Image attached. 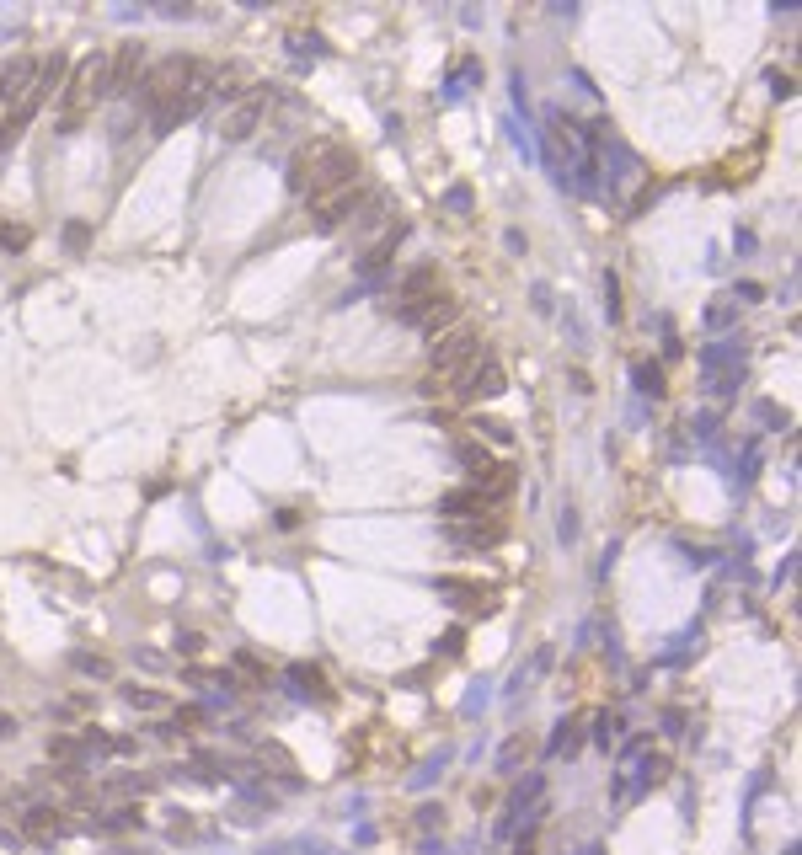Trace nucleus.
<instances>
[{
	"label": "nucleus",
	"instance_id": "f257e3e1",
	"mask_svg": "<svg viewBox=\"0 0 802 855\" xmlns=\"http://www.w3.org/2000/svg\"><path fill=\"white\" fill-rule=\"evenodd\" d=\"M348 182H359V155H353L343 139H311V145H300L295 161H289V188H295L305 204L348 188Z\"/></svg>",
	"mask_w": 802,
	"mask_h": 855
},
{
	"label": "nucleus",
	"instance_id": "f03ea898",
	"mask_svg": "<svg viewBox=\"0 0 802 855\" xmlns=\"http://www.w3.org/2000/svg\"><path fill=\"white\" fill-rule=\"evenodd\" d=\"M476 359H482V332H476V326H466V321H455L450 332L434 337V348H428V380H423V391H428V396L450 391V385L466 375Z\"/></svg>",
	"mask_w": 802,
	"mask_h": 855
},
{
	"label": "nucleus",
	"instance_id": "7ed1b4c3",
	"mask_svg": "<svg viewBox=\"0 0 802 855\" xmlns=\"http://www.w3.org/2000/svg\"><path fill=\"white\" fill-rule=\"evenodd\" d=\"M107 97V54H81L65 75V102H59V134H75L81 118Z\"/></svg>",
	"mask_w": 802,
	"mask_h": 855
},
{
	"label": "nucleus",
	"instance_id": "20e7f679",
	"mask_svg": "<svg viewBox=\"0 0 802 855\" xmlns=\"http://www.w3.org/2000/svg\"><path fill=\"white\" fill-rule=\"evenodd\" d=\"M198 59H188V54H166V59H156L145 75H140V102H145V113L150 118H161L166 107H177L182 97H188V86L198 81Z\"/></svg>",
	"mask_w": 802,
	"mask_h": 855
},
{
	"label": "nucleus",
	"instance_id": "39448f33",
	"mask_svg": "<svg viewBox=\"0 0 802 855\" xmlns=\"http://www.w3.org/2000/svg\"><path fill=\"white\" fill-rule=\"evenodd\" d=\"M396 321H407V326H418L423 337H444L450 326L460 321V300L455 294H428V300H418V305H401V310H391Z\"/></svg>",
	"mask_w": 802,
	"mask_h": 855
},
{
	"label": "nucleus",
	"instance_id": "423d86ee",
	"mask_svg": "<svg viewBox=\"0 0 802 855\" xmlns=\"http://www.w3.org/2000/svg\"><path fill=\"white\" fill-rule=\"evenodd\" d=\"M450 391H455V401L476 407V401L503 396V391H508V375H503V364H498V359H487V353H482V359H476V364L466 369V375H460V380L450 385Z\"/></svg>",
	"mask_w": 802,
	"mask_h": 855
},
{
	"label": "nucleus",
	"instance_id": "0eeeda50",
	"mask_svg": "<svg viewBox=\"0 0 802 855\" xmlns=\"http://www.w3.org/2000/svg\"><path fill=\"white\" fill-rule=\"evenodd\" d=\"M359 209H364V188H359V182H348V188L316 198V204H311V225L321 230V236H332V230H343Z\"/></svg>",
	"mask_w": 802,
	"mask_h": 855
},
{
	"label": "nucleus",
	"instance_id": "6e6552de",
	"mask_svg": "<svg viewBox=\"0 0 802 855\" xmlns=\"http://www.w3.org/2000/svg\"><path fill=\"white\" fill-rule=\"evenodd\" d=\"M262 113H268V97H262V91H241V97L225 107V118H220V139H230V145L252 139L257 123H262Z\"/></svg>",
	"mask_w": 802,
	"mask_h": 855
},
{
	"label": "nucleus",
	"instance_id": "1a4fd4ad",
	"mask_svg": "<svg viewBox=\"0 0 802 855\" xmlns=\"http://www.w3.org/2000/svg\"><path fill=\"white\" fill-rule=\"evenodd\" d=\"M140 86V43H118L107 54V97H134Z\"/></svg>",
	"mask_w": 802,
	"mask_h": 855
},
{
	"label": "nucleus",
	"instance_id": "9d476101",
	"mask_svg": "<svg viewBox=\"0 0 802 855\" xmlns=\"http://www.w3.org/2000/svg\"><path fill=\"white\" fill-rule=\"evenodd\" d=\"M455 460L466 465V476H471V487H476V492H487L492 481L503 476V465L487 455V444H482V439H460V444H455Z\"/></svg>",
	"mask_w": 802,
	"mask_h": 855
},
{
	"label": "nucleus",
	"instance_id": "9b49d317",
	"mask_svg": "<svg viewBox=\"0 0 802 855\" xmlns=\"http://www.w3.org/2000/svg\"><path fill=\"white\" fill-rule=\"evenodd\" d=\"M33 81H38V59H27V54L6 59V65H0V113H6L11 102H22L27 91H33Z\"/></svg>",
	"mask_w": 802,
	"mask_h": 855
},
{
	"label": "nucleus",
	"instance_id": "f8f14e48",
	"mask_svg": "<svg viewBox=\"0 0 802 855\" xmlns=\"http://www.w3.org/2000/svg\"><path fill=\"white\" fill-rule=\"evenodd\" d=\"M434 588H439V599L466 604V610H492V599H498V588L476 583V578H434Z\"/></svg>",
	"mask_w": 802,
	"mask_h": 855
},
{
	"label": "nucleus",
	"instance_id": "ddd939ff",
	"mask_svg": "<svg viewBox=\"0 0 802 855\" xmlns=\"http://www.w3.org/2000/svg\"><path fill=\"white\" fill-rule=\"evenodd\" d=\"M492 513V503L476 487H455V492H444L439 497V519L444 524H466V519H487Z\"/></svg>",
	"mask_w": 802,
	"mask_h": 855
},
{
	"label": "nucleus",
	"instance_id": "4468645a",
	"mask_svg": "<svg viewBox=\"0 0 802 855\" xmlns=\"http://www.w3.org/2000/svg\"><path fill=\"white\" fill-rule=\"evenodd\" d=\"M503 535H508L503 519H466V524H450V540H455V546H471V551L503 546Z\"/></svg>",
	"mask_w": 802,
	"mask_h": 855
},
{
	"label": "nucleus",
	"instance_id": "2eb2a0df",
	"mask_svg": "<svg viewBox=\"0 0 802 855\" xmlns=\"http://www.w3.org/2000/svg\"><path fill=\"white\" fill-rule=\"evenodd\" d=\"M428 294H439V268H434V262H418V268H412V273L396 284V305H391V310L418 305V300H428Z\"/></svg>",
	"mask_w": 802,
	"mask_h": 855
},
{
	"label": "nucleus",
	"instance_id": "dca6fc26",
	"mask_svg": "<svg viewBox=\"0 0 802 855\" xmlns=\"http://www.w3.org/2000/svg\"><path fill=\"white\" fill-rule=\"evenodd\" d=\"M401 236H407V225H391V230H385V236L375 241V246H369V252H364V273H380L385 268V262H391V252H396V246H401Z\"/></svg>",
	"mask_w": 802,
	"mask_h": 855
},
{
	"label": "nucleus",
	"instance_id": "f3484780",
	"mask_svg": "<svg viewBox=\"0 0 802 855\" xmlns=\"http://www.w3.org/2000/svg\"><path fill=\"white\" fill-rule=\"evenodd\" d=\"M123 701H129L134 711H172V701H166L161 690H140V684H129V690H123Z\"/></svg>",
	"mask_w": 802,
	"mask_h": 855
},
{
	"label": "nucleus",
	"instance_id": "a211bd4d",
	"mask_svg": "<svg viewBox=\"0 0 802 855\" xmlns=\"http://www.w3.org/2000/svg\"><path fill=\"white\" fill-rule=\"evenodd\" d=\"M59 829H65V818H59L54 807H33V813H27V834H43V839H49V834H59Z\"/></svg>",
	"mask_w": 802,
	"mask_h": 855
},
{
	"label": "nucleus",
	"instance_id": "6ab92c4d",
	"mask_svg": "<svg viewBox=\"0 0 802 855\" xmlns=\"http://www.w3.org/2000/svg\"><path fill=\"white\" fill-rule=\"evenodd\" d=\"M524 759H530V738H508V743H503V754H498V770L514 775V770L524 765Z\"/></svg>",
	"mask_w": 802,
	"mask_h": 855
},
{
	"label": "nucleus",
	"instance_id": "aec40b11",
	"mask_svg": "<svg viewBox=\"0 0 802 855\" xmlns=\"http://www.w3.org/2000/svg\"><path fill=\"white\" fill-rule=\"evenodd\" d=\"M471 428H476V433H487V439H492V444H503V449H508V444H514V433H508L503 423H492V417H476V423H471Z\"/></svg>",
	"mask_w": 802,
	"mask_h": 855
},
{
	"label": "nucleus",
	"instance_id": "412c9836",
	"mask_svg": "<svg viewBox=\"0 0 802 855\" xmlns=\"http://www.w3.org/2000/svg\"><path fill=\"white\" fill-rule=\"evenodd\" d=\"M289 679H295L300 690H316V695H327V690H321V674H316V668H305V663H295V668H289Z\"/></svg>",
	"mask_w": 802,
	"mask_h": 855
},
{
	"label": "nucleus",
	"instance_id": "4be33fe9",
	"mask_svg": "<svg viewBox=\"0 0 802 855\" xmlns=\"http://www.w3.org/2000/svg\"><path fill=\"white\" fill-rule=\"evenodd\" d=\"M49 754H54V759H75V754H81V743L59 733V738H49Z\"/></svg>",
	"mask_w": 802,
	"mask_h": 855
},
{
	"label": "nucleus",
	"instance_id": "5701e85b",
	"mask_svg": "<svg viewBox=\"0 0 802 855\" xmlns=\"http://www.w3.org/2000/svg\"><path fill=\"white\" fill-rule=\"evenodd\" d=\"M172 722H177V727H188V733H193V727L204 722V711H198V706H177V711H172Z\"/></svg>",
	"mask_w": 802,
	"mask_h": 855
},
{
	"label": "nucleus",
	"instance_id": "b1692460",
	"mask_svg": "<svg viewBox=\"0 0 802 855\" xmlns=\"http://www.w3.org/2000/svg\"><path fill=\"white\" fill-rule=\"evenodd\" d=\"M75 668H81V674H102V679L113 674V668H107L102 658H91V652H81V658H75Z\"/></svg>",
	"mask_w": 802,
	"mask_h": 855
},
{
	"label": "nucleus",
	"instance_id": "393cba45",
	"mask_svg": "<svg viewBox=\"0 0 802 855\" xmlns=\"http://www.w3.org/2000/svg\"><path fill=\"white\" fill-rule=\"evenodd\" d=\"M637 380H642V391H653V396L663 391V375H658V369H647V364L637 369Z\"/></svg>",
	"mask_w": 802,
	"mask_h": 855
},
{
	"label": "nucleus",
	"instance_id": "a878e982",
	"mask_svg": "<svg viewBox=\"0 0 802 855\" xmlns=\"http://www.w3.org/2000/svg\"><path fill=\"white\" fill-rule=\"evenodd\" d=\"M65 241H70V252H81V246H86V225H70Z\"/></svg>",
	"mask_w": 802,
	"mask_h": 855
}]
</instances>
